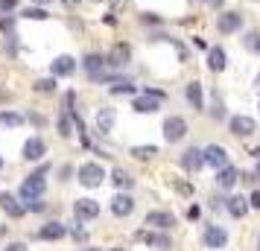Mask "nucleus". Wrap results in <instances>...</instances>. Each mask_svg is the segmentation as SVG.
<instances>
[{"label": "nucleus", "mask_w": 260, "mask_h": 251, "mask_svg": "<svg viewBox=\"0 0 260 251\" xmlns=\"http://www.w3.org/2000/svg\"><path fill=\"white\" fill-rule=\"evenodd\" d=\"M208 67L211 70H225V50H219V47H213L211 53H208Z\"/></svg>", "instance_id": "19"}, {"label": "nucleus", "mask_w": 260, "mask_h": 251, "mask_svg": "<svg viewBox=\"0 0 260 251\" xmlns=\"http://www.w3.org/2000/svg\"><path fill=\"white\" fill-rule=\"evenodd\" d=\"M187 216H190V219H199V207L193 204V207H190V210H187Z\"/></svg>", "instance_id": "37"}, {"label": "nucleus", "mask_w": 260, "mask_h": 251, "mask_svg": "<svg viewBox=\"0 0 260 251\" xmlns=\"http://www.w3.org/2000/svg\"><path fill=\"white\" fill-rule=\"evenodd\" d=\"M50 70H53V76H71L76 70V59L73 56H59V59H53Z\"/></svg>", "instance_id": "11"}, {"label": "nucleus", "mask_w": 260, "mask_h": 251, "mask_svg": "<svg viewBox=\"0 0 260 251\" xmlns=\"http://www.w3.org/2000/svg\"><path fill=\"white\" fill-rule=\"evenodd\" d=\"M36 91H41V94L56 91V76H53V79H38V82H36Z\"/></svg>", "instance_id": "28"}, {"label": "nucleus", "mask_w": 260, "mask_h": 251, "mask_svg": "<svg viewBox=\"0 0 260 251\" xmlns=\"http://www.w3.org/2000/svg\"><path fill=\"white\" fill-rule=\"evenodd\" d=\"M202 164H205V158H202L199 149H187V152L181 155V167L190 169V172H196V169H199Z\"/></svg>", "instance_id": "17"}, {"label": "nucleus", "mask_w": 260, "mask_h": 251, "mask_svg": "<svg viewBox=\"0 0 260 251\" xmlns=\"http://www.w3.org/2000/svg\"><path fill=\"white\" fill-rule=\"evenodd\" d=\"M111 178H114L117 187H132V178H129V172H126V169H114V175H111Z\"/></svg>", "instance_id": "27"}, {"label": "nucleus", "mask_w": 260, "mask_h": 251, "mask_svg": "<svg viewBox=\"0 0 260 251\" xmlns=\"http://www.w3.org/2000/svg\"><path fill=\"white\" fill-rule=\"evenodd\" d=\"M3 251H29V248H26L24 242H12V245H6Z\"/></svg>", "instance_id": "36"}, {"label": "nucleus", "mask_w": 260, "mask_h": 251, "mask_svg": "<svg viewBox=\"0 0 260 251\" xmlns=\"http://www.w3.org/2000/svg\"><path fill=\"white\" fill-rule=\"evenodd\" d=\"M111 210H114L117 216H129L132 210H135V202H132V196H126V193L114 196V199H111Z\"/></svg>", "instance_id": "13"}, {"label": "nucleus", "mask_w": 260, "mask_h": 251, "mask_svg": "<svg viewBox=\"0 0 260 251\" xmlns=\"http://www.w3.org/2000/svg\"><path fill=\"white\" fill-rule=\"evenodd\" d=\"M126 59H129V47H126V44H117V47L111 50V61H108V64L120 67V64H126Z\"/></svg>", "instance_id": "23"}, {"label": "nucleus", "mask_w": 260, "mask_h": 251, "mask_svg": "<svg viewBox=\"0 0 260 251\" xmlns=\"http://www.w3.org/2000/svg\"><path fill=\"white\" fill-rule=\"evenodd\" d=\"M184 134H187V120L184 117H167V123H164L167 144H178Z\"/></svg>", "instance_id": "3"}, {"label": "nucleus", "mask_w": 260, "mask_h": 251, "mask_svg": "<svg viewBox=\"0 0 260 251\" xmlns=\"http://www.w3.org/2000/svg\"><path fill=\"white\" fill-rule=\"evenodd\" d=\"M208 3H211V6H222L225 0H208Z\"/></svg>", "instance_id": "39"}, {"label": "nucleus", "mask_w": 260, "mask_h": 251, "mask_svg": "<svg viewBox=\"0 0 260 251\" xmlns=\"http://www.w3.org/2000/svg\"><path fill=\"white\" fill-rule=\"evenodd\" d=\"M135 111H138V114H152V111H158V99H155V96H149V94H143V96H138V99H135Z\"/></svg>", "instance_id": "18"}, {"label": "nucleus", "mask_w": 260, "mask_h": 251, "mask_svg": "<svg viewBox=\"0 0 260 251\" xmlns=\"http://www.w3.org/2000/svg\"><path fill=\"white\" fill-rule=\"evenodd\" d=\"M36 3H41V6H47V3H53V0H36Z\"/></svg>", "instance_id": "40"}, {"label": "nucleus", "mask_w": 260, "mask_h": 251, "mask_svg": "<svg viewBox=\"0 0 260 251\" xmlns=\"http://www.w3.org/2000/svg\"><path fill=\"white\" fill-rule=\"evenodd\" d=\"M71 132H73L71 120H68V114H61V117H59V134H61V137H71Z\"/></svg>", "instance_id": "29"}, {"label": "nucleus", "mask_w": 260, "mask_h": 251, "mask_svg": "<svg viewBox=\"0 0 260 251\" xmlns=\"http://www.w3.org/2000/svg\"><path fill=\"white\" fill-rule=\"evenodd\" d=\"M111 129H114V108H100L96 111V132L108 134Z\"/></svg>", "instance_id": "12"}, {"label": "nucleus", "mask_w": 260, "mask_h": 251, "mask_svg": "<svg viewBox=\"0 0 260 251\" xmlns=\"http://www.w3.org/2000/svg\"><path fill=\"white\" fill-rule=\"evenodd\" d=\"M257 172H260V169H257Z\"/></svg>", "instance_id": "44"}, {"label": "nucleus", "mask_w": 260, "mask_h": 251, "mask_svg": "<svg viewBox=\"0 0 260 251\" xmlns=\"http://www.w3.org/2000/svg\"><path fill=\"white\" fill-rule=\"evenodd\" d=\"M132 155L138 158V161H146V158L158 155V149H155V146H135V149H132Z\"/></svg>", "instance_id": "26"}, {"label": "nucleus", "mask_w": 260, "mask_h": 251, "mask_svg": "<svg viewBox=\"0 0 260 251\" xmlns=\"http://www.w3.org/2000/svg\"><path fill=\"white\" fill-rule=\"evenodd\" d=\"M141 239H146L149 245H158V248H170V239L164 234H141Z\"/></svg>", "instance_id": "24"}, {"label": "nucleus", "mask_w": 260, "mask_h": 251, "mask_svg": "<svg viewBox=\"0 0 260 251\" xmlns=\"http://www.w3.org/2000/svg\"><path fill=\"white\" fill-rule=\"evenodd\" d=\"M254 129H257V126H254L251 117H243V114H240V117H231V132H234L237 137H248V134H254Z\"/></svg>", "instance_id": "10"}, {"label": "nucleus", "mask_w": 260, "mask_h": 251, "mask_svg": "<svg viewBox=\"0 0 260 251\" xmlns=\"http://www.w3.org/2000/svg\"><path fill=\"white\" fill-rule=\"evenodd\" d=\"M44 155H47V146H44L41 137H29V140L24 144V158L26 161H41Z\"/></svg>", "instance_id": "7"}, {"label": "nucleus", "mask_w": 260, "mask_h": 251, "mask_svg": "<svg viewBox=\"0 0 260 251\" xmlns=\"http://www.w3.org/2000/svg\"><path fill=\"white\" fill-rule=\"evenodd\" d=\"M225 239H228V234H225L222 228L211 225L208 231H205V242H208L211 248H222V245H225Z\"/></svg>", "instance_id": "16"}, {"label": "nucleus", "mask_w": 260, "mask_h": 251, "mask_svg": "<svg viewBox=\"0 0 260 251\" xmlns=\"http://www.w3.org/2000/svg\"><path fill=\"white\" fill-rule=\"evenodd\" d=\"M248 207H257V210H260V190L251 193V199H248Z\"/></svg>", "instance_id": "33"}, {"label": "nucleus", "mask_w": 260, "mask_h": 251, "mask_svg": "<svg viewBox=\"0 0 260 251\" xmlns=\"http://www.w3.org/2000/svg\"><path fill=\"white\" fill-rule=\"evenodd\" d=\"M12 18H0V29H3V32H9V29H12Z\"/></svg>", "instance_id": "35"}, {"label": "nucleus", "mask_w": 260, "mask_h": 251, "mask_svg": "<svg viewBox=\"0 0 260 251\" xmlns=\"http://www.w3.org/2000/svg\"><path fill=\"white\" fill-rule=\"evenodd\" d=\"M24 117L21 114H12V111H0V126H21Z\"/></svg>", "instance_id": "25"}, {"label": "nucleus", "mask_w": 260, "mask_h": 251, "mask_svg": "<svg viewBox=\"0 0 260 251\" xmlns=\"http://www.w3.org/2000/svg\"><path fill=\"white\" fill-rule=\"evenodd\" d=\"M0 6H3V9H12V6H15V0H0Z\"/></svg>", "instance_id": "38"}, {"label": "nucleus", "mask_w": 260, "mask_h": 251, "mask_svg": "<svg viewBox=\"0 0 260 251\" xmlns=\"http://www.w3.org/2000/svg\"><path fill=\"white\" fill-rule=\"evenodd\" d=\"M202 158H205V164H211L213 169H219V167H225V164H228V155H225V149L222 146H208V149H205V152H202Z\"/></svg>", "instance_id": "6"}, {"label": "nucleus", "mask_w": 260, "mask_h": 251, "mask_svg": "<svg viewBox=\"0 0 260 251\" xmlns=\"http://www.w3.org/2000/svg\"><path fill=\"white\" fill-rule=\"evenodd\" d=\"M257 245H260V239H257Z\"/></svg>", "instance_id": "43"}, {"label": "nucleus", "mask_w": 260, "mask_h": 251, "mask_svg": "<svg viewBox=\"0 0 260 251\" xmlns=\"http://www.w3.org/2000/svg\"><path fill=\"white\" fill-rule=\"evenodd\" d=\"M73 213H76V219H94V216H100V202H94V199H76L73 202Z\"/></svg>", "instance_id": "4"}, {"label": "nucleus", "mask_w": 260, "mask_h": 251, "mask_svg": "<svg viewBox=\"0 0 260 251\" xmlns=\"http://www.w3.org/2000/svg\"><path fill=\"white\" fill-rule=\"evenodd\" d=\"M225 207H228V213H231V216H246L248 213V202H246V199H240V196L228 199Z\"/></svg>", "instance_id": "20"}, {"label": "nucleus", "mask_w": 260, "mask_h": 251, "mask_svg": "<svg viewBox=\"0 0 260 251\" xmlns=\"http://www.w3.org/2000/svg\"><path fill=\"white\" fill-rule=\"evenodd\" d=\"M219 32H225V35H231V32H237L240 26H243V15L240 12H225V15H219Z\"/></svg>", "instance_id": "9"}, {"label": "nucleus", "mask_w": 260, "mask_h": 251, "mask_svg": "<svg viewBox=\"0 0 260 251\" xmlns=\"http://www.w3.org/2000/svg\"><path fill=\"white\" fill-rule=\"evenodd\" d=\"M103 178H106V169L100 167V164H94V161H88V164L79 167V181H82L85 187H100Z\"/></svg>", "instance_id": "2"}, {"label": "nucleus", "mask_w": 260, "mask_h": 251, "mask_svg": "<svg viewBox=\"0 0 260 251\" xmlns=\"http://www.w3.org/2000/svg\"><path fill=\"white\" fill-rule=\"evenodd\" d=\"M82 64H85V70H88V76H91V79H100V73H103V64H106V59H103V56H96V53H88Z\"/></svg>", "instance_id": "14"}, {"label": "nucleus", "mask_w": 260, "mask_h": 251, "mask_svg": "<svg viewBox=\"0 0 260 251\" xmlns=\"http://www.w3.org/2000/svg\"><path fill=\"white\" fill-rule=\"evenodd\" d=\"M44 172L47 169H41V172H32L29 178L21 184V199L29 202V199H41L44 196V187H47V181H44Z\"/></svg>", "instance_id": "1"}, {"label": "nucleus", "mask_w": 260, "mask_h": 251, "mask_svg": "<svg viewBox=\"0 0 260 251\" xmlns=\"http://www.w3.org/2000/svg\"><path fill=\"white\" fill-rule=\"evenodd\" d=\"M24 207H29V210H44V202H41V199H29Z\"/></svg>", "instance_id": "32"}, {"label": "nucleus", "mask_w": 260, "mask_h": 251, "mask_svg": "<svg viewBox=\"0 0 260 251\" xmlns=\"http://www.w3.org/2000/svg\"><path fill=\"white\" fill-rule=\"evenodd\" d=\"M187 99L193 102V108H205V96H202V85L199 82L187 85Z\"/></svg>", "instance_id": "21"}, {"label": "nucleus", "mask_w": 260, "mask_h": 251, "mask_svg": "<svg viewBox=\"0 0 260 251\" xmlns=\"http://www.w3.org/2000/svg\"><path fill=\"white\" fill-rule=\"evenodd\" d=\"M143 225H152V228H170V225H173V213H167V210H155V213H146Z\"/></svg>", "instance_id": "15"}, {"label": "nucleus", "mask_w": 260, "mask_h": 251, "mask_svg": "<svg viewBox=\"0 0 260 251\" xmlns=\"http://www.w3.org/2000/svg\"><path fill=\"white\" fill-rule=\"evenodd\" d=\"M24 18H32V21H47V12H44V9H26Z\"/></svg>", "instance_id": "31"}, {"label": "nucleus", "mask_w": 260, "mask_h": 251, "mask_svg": "<svg viewBox=\"0 0 260 251\" xmlns=\"http://www.w3.org/2000/svg\"><path fill=\"white\" fill-rule=\"evenodd\" d=\"M64 237V225H59V222H50V225L41 228V239H61Z\"/></svg>", "instance_id": "22"}, {"label": "nucleus", "mask_w": 260, "mask_h": 251, "mask_svg": "<svg viewBox=\"0 0 260 251\" xmlns=\"http://www.w3.org/2000/svg\"><path fill=\"white\" fill-rule=\"evenodd\" d=\"M237 178H240V169L237 167H219V172H216V187H222V190H231L237 184Z\"/></svg>", "instance_id": "8"}, {"label": "nucleus", "mask_w": 260, "mask_h": 251, "mask_svg": "<svg viewBox=\"0 0 260 251\" xmlns=\"http://www.w3.org/2000/svg\"><path fill=\"white\" fill-rule=\"evenodd\" d=\"M111 251H123V248H111Z\"/></svg>", "instance_id": "41"}, {"label": "nucleus", "mask_w": 260, "mask_h": 251, "mask_svg": "<svg viewBox=\"0 0 260 251\" xmlns=\"http://www.w3.org/2000/svg\"><path fill=\"white\" fill-rule=\"evenodd\" d=\"M248 47L260 53V35H257V32H254V35H248Z\"/></svg>", "instance_id": "34"}, {"label": "nucleus", "mask_w": 260, "mask_h": 251, "mask_svg": "<svg viewBox=\"0 0 260 251\" xmlns=\"http://www.w3.org/2000/svg\"><path fill=\"white\" fill-rule=\"evenodd\" d=\"M0 207L6 210V216H12V219H21V216L26 213V207L15 196H9V193H0Z\"/></svg>", "instance_id": "5"}, {"label": "nucleus", "mask_w": 260, "mask_h": 251, "mask_svg": "<svg viewBox=\"0 0 260 251\" xmlns=\"http://www.w3.org/2000/svg\"><path fill=\"white\" fill-rule=\"evenodd\" d=\"M111 94H135V88H132L129 82H114V88H111Z\"/></svg>", "instance_id": "30"}, {"label": "nucleus", "mask_w": 260, "mask_h": 251, "mask_svg": "<svg viewBox=\"0 0 260 251\" xmlns=\"http://www.w3.org/2000/svg\"><path fill=\"white\" fill-rule=\"evenodd\" d=\"M0 167H3V158H0Z\"/></svg>", "instance_id": "42"}]
</instances>
